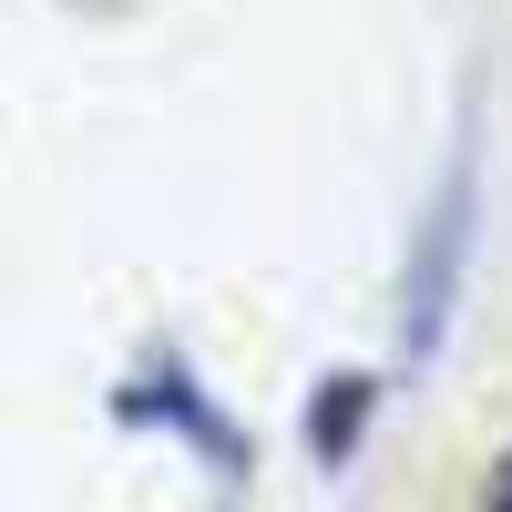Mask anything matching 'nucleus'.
I'll list each match as a JSON object with an SVG mask.
<instances>
[{"instance_id": "obj_1", "label": "nucleus", "mask_w": 512, "mask_h": 512, "mask_svg": "<svg viewBox=\"0 0 512 512\" xmlns=\"http://www.w3.org/2000/svg\"><path fill=\"white\" fill-rule=\"evenodd\" d=\"M461 246H472V175H451V195H441V216H431V267H420V287H410V349H431L441 338V318H451V277H461Z\"/></svg>"}, {"instance_id": "obj_2", "label": "nucleus", "mask_w": 512, "mask_h": 512, "mask_svg": "<svg viewBox=\"0 0 512 512\" xmlns=\"http://www.w3.org/2000/svg\"><path fill=\"white\" fill-rule=\"evenodd\" d=\"M123 410H164V420H175V431H185V441H205V451H216V461H226V482L246 472V441H236V431H226V420H216V410H205V400L185 390V379H164V400H154V390H134V400H123Z\"/></svg>"}, {"instance_id": "obj_3", "label": "nucleus", "mask_w": 512, "mask_h": 512, "mask_svg": "<svg viewBox=\"0 0 512 512\" xmlns=\"http://www.w3.org/2000/svg\"><path fill=\"white\" fill-rule=\"evenodd\" d=\"M82 11H123V0H82Z\"/></svg>"}, {"instance_id": "obj_4", "label": "nucleus", "mask_w": 512, "mask_h": 512, "mask_svg": "<svg viewBox=\"0 0 512 512\" xmlns=\"http://www.w3.org/2000/svg\"><path fill=\"white\" fill-rule=\"evenodd\" d=\"M502 502H512V472H502Z\"/></svg>"}]
</instances>
